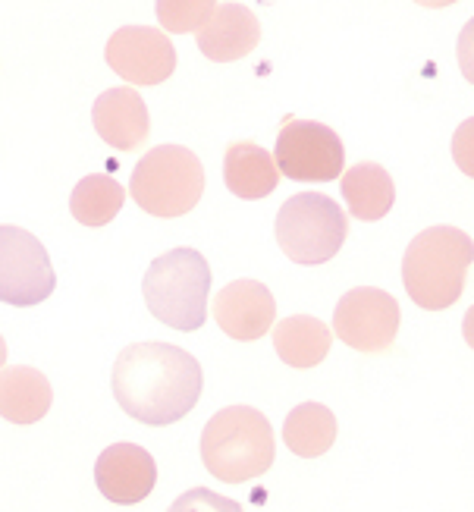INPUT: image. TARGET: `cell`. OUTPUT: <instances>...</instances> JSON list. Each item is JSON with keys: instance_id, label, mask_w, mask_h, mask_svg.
<instances>
[{"instance_id": "cell-20", "label": "cell", "mask_w": 474, "mask_h": 512, "mask_svg": "<svg viewBox=\"0 0 474 512\" xmlns=\"http://www.w3.org/2000/svg\"><path fill=\"white\" fill-rule=\"evenodd\" d=\"M123 202H126V192L114 176L88 173L76 183V189L70 195V211L85 227H104L120 214Z\"/></svg>"}, {"instance_id": "cell-9", "label": "cell", "mask_w": 474, "mask_h": 512, "mask_svg": "<svg viewBox=\"0 0 474 512\" xmlns=\"http://www.w3.org/2000/svg\"><path fill=\"white\" fill-rule=\"evenodd\" d=\"M330 333L358 352H387L399 333V302L377 286H355L336 302Z\"/></svg>"}, {"instance_id": "cell-2", "label": "cell", "mask_w": 474, "mask_h": 512, "mask_svg": "<svg viewBox=\"0 0 474 512\" xmlns=\"http://www.w3.org/2000/svg\"><path fill=\"white\" fill-rule=\"evenodd\" d=\"M474 258L471 236L456 227H427L421 230L402 258L405 293L418 308L443 311L453 305L462 289Z\"/></svg>"}, {"instance_id": "cell-14", "label": "cell", "mask_w": 474, "mask_h": 512, "mask_svg": "<svg viewBox=\"0 0 474 512\" xmlns=\"http://www.w3.org/2000/svg\"><path fill=\"white\" fill-rule=\"evenodd\" d=\"M261 41V22L245 4H217L214 16L198 32V51L214 63H233L252 54Z\"/></svg>"}, {"instance_id": "cell-8", "label": "cell", "mask_w": 474, "mask_h": 512, "mask_svg": "<svg viewBox=\"0 0 474 512\" xmlns=\"http://www.w3.org/2000/svg\"><path fill=\"white\" fill-rule=\"evenodd\" d=\"M57 274L48 249L22 227H0V302L29 308L54 293Z\"/></svg>"}, {"instance_id": "cell-1", "label": "cell", "mask_w": 474, "mask_h": 512, "mask_svg": "<svg viewBox=\"0 0 474 512\" xmlns=\"http://www.w3.org/2000/svg\"><path fill=\"white\" fill-rule=\"evenodd\" d=\"M120 409L151 428L186 418L205 390V374L195 355L170 343L126 346L110 374Z\"/></svg>"}, {"instance_id": "cell-17", "label": "cell", "mask_w": 474, "mask_h": 512, "mask_svg": "<svg viewBox=\"0 0 474 512\" xmlns=\"http://www.w3.org/2000/svg\"><path fill=\"white\" fill-rule=\"evenodd\" d=\"M333 346V333L324 321L311 315H292L283 318L274 330V349L280 362L289 368H314L327 359Z\"/></svg>"}, {"instance_id": "cell-22", "label": "cell", "mask_w": 474, "mask_h": 512, "mask_svg": "<svg viewBox=\"0 0 474 512\" xmlns=\"http://www.w3.org/2000/svg\"><path fill=\"white\" fill-rule=\"evenodd\" d=\"M167 512H242V506L208 491V487H192L183 497H176Z\"/></svg>"}, {"instance_id": "cell-10", "label": "cell", "mask_w": 474, "mask_h": 512, "mask_svg": "<svg viewBox=\"0 0 474 512\" xmlns=\"http://www.w3.org/2000/svg\"><path fill=\"white\" fill-rule=\"evenodd\" d=\"M110 70L129 85H161L176 70V48L170 35L151 26H123L110 35L104 51Z\"/></svg>"}, {"instance_id": "cell-4", "label": "cell", "mask_w": 474, "mask_h": 512, "mask_svg": "<svg viewBox=\"0 0 474 512\" xmlns=\"http://www.w3.org/2000/svg\"><path fill=\"white\" fill-rule=\"evenodd\" d=\"M151 315L173 330H201L208 321L211 267L195 249H173L151 261L142 280Z\"/></svg>"}, {"instance_id": "cell-13", "label": "cell", "mask_w": 474, "mask_h": 512, "mask_svg": "<svg viewBox=\"0 0 474 512\" xmlns=\"http://www.w3.org/2000/svg\"><path fill=\"white\" fill-rule=\"evenodd\" d=\"M92 123L98 129V136L110 148H120V151L139 148L151 132L148 107H145L142 95L129 85L101 92V98L92 107Z\"/></svg>"}, {"instance_id": "cell-15", "label": "cell", "mask_w": 474, "mask_h": 512, "mask_svg": "<svg viewBox=\"0 0 474 512\" xmlns=\"http://www.w3.org/2000/svg\"><path fill=\"white\" fill-rule=\"evenodd\" d=\"M54 390L38 368L10 365L0 368V418L13 425H35L51 412Z\"/></svg>"}, {"instance_id": "cell-11", "label": "cell", "mask_w": 474, "mask_h": 512, "mask_svg": "<svg viewBox=\"0 0 474 512\" xmlns=\"http://www.w3.org/2000/svg\"><path fill=\"white\" fill-rule=\"evenodd\" d=\"M211 311L220 330L239 343H255L277 321V302L258 280H233L223 286L214 296Z\"/></svg>"}, {"instance_id": "cell-19", "label": "cell", "mask_w": 474, "mask_h": 512, "mask_svg": "<svg viewBox=\"0 0 474 512\" xmlns=\"http://www.w3.org/2000/svg\"><path fill=\"white\" fill-rule=\"evenodd\" d=\"M283 440L296 456L318 459L336 440V415L321 403H302L286 415Z\"/></svg>"}, {"instance_id": "cell-18", "label": "cell", "mask_w": 474, "mask_h": 512, "mask_svg": "<svg viewBox=\"0 0 474 512\" xmlns=\"http://www.w3.org/2000/svg\"><path fill=\"white\" fill-rule=\"evenodd\" d=\"M343 198L358 220H380L387 217L396 202V186L393 176L380 164H355L343 173Z\"/></svg>"}, {"instance_id": "cell-12", "label": "cell", "mask_w": 474, "mask_h": 512, "mask_svg": "<svg viewBox=\"0 0 474 512\" xmlns=\"http://www.w3.org/2000/svg\"><path fill=\"white\" fill-rule=\"evenodd\" d=\"M95 484L110 503H142L157 484L154 456L139 443H114L95 462Z\"/></svg>"}, {"instance_id": "cell-21", "label": "cell", "mask_w": 474, "mask_h": 512, "mask_svg": "<svg viewBox=\"0 0 474 512\" xmlns=\"http://www.w3.org/2000/svg\"><path fill=\"white\" fill-rule=\"evenodd\" d=\"M154 10H157V19H161V26L179 35V32L205 29L217 4H211V0H161Z\"/></svg>"}, {"instance_id": "cell-5", "label": "cell", "mask_w": 474, "mask_h": 512, "mask_svg": "<svg viewBox=\"0 0 474 512\" xmlns=\"http://www.w3.org/2000/svg\"><path fill=\"white\" fill-rule=\"evenodd\" d=\"M205 192V167L183 145H157L135 164L129 195L154 217H183Z\"/></svg>"}, {"instance_id": "cell-23", "label": "cell", "mask_w": 474, "mask_h": 512, "mask_svg": "<svg viewBox=\"0 0 474 512\" xmlns=\"http://www.w3.org/2000/svg\"><path fill=\"white\" fill-rule=\"evenodd\" d=\"M4 362H7V340L0 337V368H4Z\"/></svg>"}, {"instance_id": "cell-16", "label": "cell", "mask_w": 474, "mask_h": 512, "mask_svg": "<svg viewBox=\"0 0 474 512\" xmlns=\"http://www.w3.org/2000/svg\"><path fill=\"white\" fill-rule=\"evenodd\" d=\"M223 180H227V189L236 198L252 202V198H264L277 189L280 173L270 151L255 142H236L227 148V158H223Z\"/></svg>"}, {"instance_id": "cell-3", "label": "cell", "mask_w": 474, "mask_h": 512, "mask_svg": "<svg viewBox=\"0 0 474 512\" xmlns=\"http://www.w3.org/2000/svg\"><path fill=\"white\" fill-rule=\"evenodd\" d=\"M201 462L227 484L261 478L274 465V428L252 406L220 409L201 431Z\"/></svg>"}, {"instance_id": "cell-6", "label": "cell", "mask_w": 474, "mask_h": 512, "mask_svg": "<svg viewBox=\"0 0 474 512\" xmlns=\"http://www.w3.org/2000/svg\"><path fill=\"white\" fill-rule=\"evenodd\" d=\"M277 246L296 264H327L349 236L346 211L321 192H302L283 202L274 224Z\"/></svg>"}, {"instance_id": "cell-7", "label": "cell", "mask_w": 474, "mask_h": 512, "mask_svg": "<svg viewBox=\"0 0 474 512\" xmlns=\"http://www.w3.org/2000/svg\"><path fill=\"white\" fill-rule=\"evenodd\" d=\"M270 158L277 164V173L292 183H330L343 173L346 148L330 126L286 117Z\"/></svg>"}]
</instances>
